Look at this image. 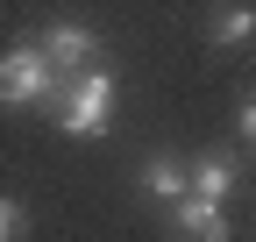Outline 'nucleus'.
Instances as JSON below:
<instances>
[{"label":"nucleus","mask_w":256,"mask_h":242,"mask_svg":"<svg viewBox=\"0 0 256 242\" xmlns=\"http://www.w3.org/2000/svg\"><path fill=\"white\" fill-rule=\"evenodd\" d=\"M114 100H121V78H114L107 57H92V64H78V72H57L50 114H57L64 136H78V142H107V136H114Z\"/></svg>","instance_id":"obj_1"},{"label":"nucleus","mask_w":256,"mask_h":242,"mask_svg":"<svg viewBox=\"0 0 256 242\" xmlns=\"http://www.w3.org/2000/svg\"><path fill=\"white\" fill-rule=\"evenodd\" d=\"M50 93H57V64L43 57L36 36L0 50V107H50Z\"/></svg>","instance_id":"obj_2"},{"label":"nucleus","mask_w":256,"mask_h":242,"mask_svg":"<svg viewBox=\"0 0 256 242\" xmlns=\"http://www.w3.org/2000/svg\"><path fill=\"white\" fill-rule=\"evenodd\" d=\"M36 43H43V57L57 72H78V64H92V57H107V36L92 22H78V14H50Z\"/></svg>","instance_id":"obj_3"},{"label":"nucleus","mask_w":256,"mask_h":242,"mask_svg":"<svg viewBox=\"0 0 256 242\" xmlns=\"http://www.w3.org/2000/svg\"><path fill=\"white\" fill-rule=\"evenodd\" d=\"M206 43L214 50L256 43V0H214V8H206Z\"/></svg>","instance_id":"obj_4"},{"label":"nucleus","mask_w":256,"mask_h":242,"mask_svg":"<svg viewBox=\"0 0 256 242\" xmlns=\"http://www.w3.org/2000/svg\"><path fill=\"white\" fill-rule=\"evenodd\" d=\"M171 221H178V235L228 242V214H220V200H206V192H178V200H171Z\"/></svg>","instance_id":"obj_5"},{"label":"nucleus","mask_w":256,"mask_h":242,"mask_svg":"<svg viewBox=\"0 0 256 242\" xmlns=\"http://www.w3.org/2000/svg\"><path fill=\"white\" fill-rule=\"evenodd\" d=\"M235 178H242V164H235V150H206V157H192V164H185V192H206V200H228V192H235Z\"/></svg>","instance_id":"obj_6"},{"label":"nucleus","mask_w":256,"mask_h":242,"mask_svg":"<svg viewBox=\"0 0 256 242\" xmlns=\"http://www.w3.org/2000/svg\"><path fill=\"white\" fill-rule=\"evenodd\" d=\"M136 186H142L150 200L171 206V200L185 192V164H178V157H142V164H136Z\"/></svg>","instance_id":"obj_7"},{"label":"nucleus","mask_w":256,"mask_h":242,"mask_svg":"<svg viewBox=\"0 0 256 242\" xmlns=\"http://www.w3.org/2000/svg\"><path fill=\"white\" fill-rule=\"evenodd\" d=\"M22 228H28V206H22L14 192H0V242H14Z\"/></svg>","instance_id":"obj_8"},{"label":"nucleus","mask_w":256,"mask_h":242,"mask_svg":"<svg viewBox=\"0 0 256 242\" xmlns=\"http://www.w3.org/2000/svg\"><path fill=\"white\" fill-rule=\"evenodd\" d=\"M235 128H242V142L256 150V100H242V114H235Z\"/></svg>","instance_id":"obj_9"}]
</instances>
